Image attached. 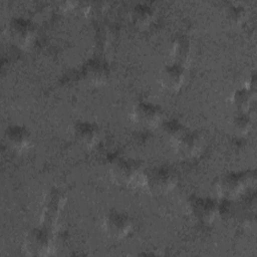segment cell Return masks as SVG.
<instances>
[{"label":"cell","instance_id":"obj_11","mask_svg":"<svg viewBox=\"0 0 257 257\" xmlns=\"http://www.w3.org/2000/svg\"><path fill=\"white\" fill-rule=\"evenodd\" d=\"M244 186L245 181L240 174L230 173L221 178L218 183V191L223 197L234 198L242 192Z\"/></svg>","mask_w":257,"mask_h":257},{"label":"cell","instance_id":"obj_6","mask_svg":"<svg viewBox=\"0 0 257 257\" xmlns=\"http://www.w3.org/2000/svg\"><path fill=\"white\" fill-rule=\"evenodd\" d=\"M33 33L31 23L25 19H13L7 27V34L11 41L21 47H25L31 42Z\"/></svg>","mask_w":257,"mask_h":257},{"label":"cell","instance_id":"obj_9","mask_svg":"<svg viewBox=\"0 0 257 257\" xmlns=\"http://www.w3.org/2000/svg\"><path fill=\"white\" fill-rule=\"evenodd\" d=\"M200 139L192 132H180L174 137L173 146L178 155L182 157H193L200 149Z\"/></svg>","mask_w":257,"mask_h":257},{"label":"cell","instance_id":"obj_8","mask_svg":"<svg viewBox=\"0 0 257 257\" xmlns=\"http://www.w3.org/2000/svg\"><path fill=\"white\" fill-rule=\"evenodd\" d=\"M185 79L184 65L172 62L165 65L160 72V82L162 86L170 90L179 89Z\"/></svg>","mask_w":257,"mask_h":257},{"label":"cell","instance_id":"obj_14","mask_svg":"<svg viewBox=\"0 0 257 257\" xmlns=\"http://www.w3.org/2000/svg\"><path fill=\"white\" fill-rule=\"evenodd\" d=\"M87 77L94 84H100L107 79V69L105 65L99 61H93L87 66Z\"/></svg>","mask_w":257,"mask_h":257},{"label":"cell","instance_id":"obj_2","mask_svg":"<svg viewBox=\"0 0 257 257\" xmlns=\"http://www.w3.org/2000/svg\"><path fill=\"white\" fill-rule=\"evenodd\" d=\"M102 227L109 237L121 239L131 231L132 221L127 215L118 211H111L103 218Z\"/></svg>","mask_w":257,"mask_h":257},{"label":"cell","instance_id":"obj_5","mask_svg":"<svg viewBox=\"0 0 257 257\" xmlns=\"http://www.w3.org/2000/svg\"><path fill=\"white\" fill-rule=\"evenodd\" d=\"M190 214L202 222H211L218 213V206L210 198H193L188 206Z\"/></svg>","mask_w":257,"mask_h":257},{"label":"cell","instance_id":"obj_16","mask_svg":"<svg viewBox=\"0 0 257 257\" xmlns=\"http://www.w3.org/2000/svg\"><path fill=\"white\" fill-rule=\"evenodd\" d=\"M233 128L239 134H245L250 127V118L247 114L240 112L233 117Z\"/></svg>","mask_w":257,"mask_h":257},{"label":"cell","instance_id":"obj_3","mask_svg":"<svg viewBox=\"0 0 257 257\" xmlns=\"http://www.w3.org/2000/svg\"><path fill=\"white\" fill-rule=\"evenodd\" d=\"M24 248L28 255L43 256L49 254L51 241L46 231L43 229H33L26 236Z\"/></svg>","mask_w":257,"mask_h":257},{"label":"cell","instance_id":"obj_10","mask_svg":"<svg viewBox=\"0 0 257 257\" xmlns=\"http://www.w3.org/2000/svg\"><path fill=\"white\" fill-rule=\"evenodd\" d=\"M72 135L78 144L87 148L94 146L99 137L97 126L89 121L76 122L73 125Z\"/></svg>","mask_w":257,"mask_h":257},{"label":"cell","instance_id":"obj_15","mask_svg":"<svg viewBox=\"0 0 257 257\" xmlns=\"http://www.w3.org/2000/svg\"><path fill=\"white\" fill-rule=\"evenodd\" d=\"M173 53H174V62L184 65L190 53V44L188 40L186 38L178 39L174 44Z\"/></svg>","mask_w":257,"mask_h":257},{"label":"cell","instance_id":"obj_18","mask_svg":"<svg viewBox=\"0 0 257 257\" xmlns=\"http://www.w3.org/2000/svg\"><path fill=\"white\" fill-rule=\"evenodd\" d=\"M234 101H235L236 105H238L240 108H243V107L247 106V103L249 102L248 92L244 89L237 90L234 94Z\"/></svg>","mask_w":257,"mask_h":257},{"label":"cell","instance_id":"obj_12","mask_svg":"<svg viewBox=\"0 0 257 257\" xmlns=\"http://www.w3.org/2000/svg\"><path fill=\"white\" fill-rule=\"evenodd\" d=\"M5 136L9 146L15 150H23L29 145V134L23 126L11 125L7 127Z\"/></svg>","mask_w":257,"mask_h":257},{"label":"cell","instance_id":"obj_13","mask_svg":"<svg viewBox=\"0 0 257 257\" xmlns=\"http://www.w3.org/2000/svg\"><path fill=\"white\" fill-rule=\"evenodd\" d=\"M154 17V10L147 4H137L130 11V18L138 26L148 25Z\"/></svg>","mask_w":257,"mask_h":257},{"label":"cell","instance_id":"obj_4","mask_svg":"<svg viewBox=\"0 0 257 257\" xmlns=\"http://www.w3.org/2000/svg\"><path fill=\"white\" fill-rule=\"evenodd\" d=\"M133 116L141 125L154 127L157 126L162 119V109L155 103L142 101L135 105Z\"/></svg>","mask_w":257,"mask_h":257},{"label":"cell","instance_id":"obj_1","mask_svg":"<svg viewBox=\"0 0 257 257\" xmlns=\"http://www.w3.org/2000/svg\"><path fill=\"white\" fill-rule=\"evenodd\" d=\"M144 185L152 194H165L171 191L176 183V174L167 167H155L143 176Z\"/></svg>","mask_w":257,"mask_h":257},{"label":"cell","instance_id":"obj_7","mask_svg":"<svg viewBox=\"0 0 257 257\" xmlns=\"http://www.w3.org/2000/svg\"><path fill=\"white\" fill-rule=\"evenodd\" d=\"M140 168L132 160H118L111 168V176L116 183L130 185L136 179L140 178Z\"/></svg>","mask_w":257,"mask_h":257},{"label":"cell","instance_id":"obj_17","mask_svg":"<svg viewBox=\"0 0 257 257\" xmlns=\"http://www.w3.org/2000/svg\"><path fill=\"white\" fill-rule=\"evenodd\" d=\"M244 16V9L240 6L232 5L227 9V17L230 18L233 22H238Z\"/></svg>","mask_w":257,"mask_h":257}]
</instances>
